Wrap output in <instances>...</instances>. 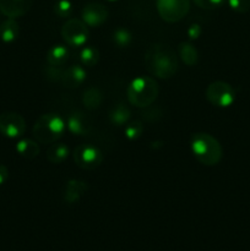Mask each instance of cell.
<instances>
[{
	"label": "cell",
	"mask_w": 250,
	"mask_h": 251,
	"mask_svg": "<svg viewBox=\"0 0 250 251\" xmlns=\"http://www.w3.org/2000/svg\"><path fill=\"white\" fill-rule=\"evenodd\" d=\"M108 9L102 4L98 2H90L85 5L81 11V20L87 25L88 27H100L107 21Z\"/></svg>",
	"instance_id": "obj_10"
},
{
	"label": "cell",
	"mask_w": 250,
	"mask_h": 251,
	"mask_svg": "<svg viewBox=\"0 0 250 251\" xmlns=\"http://www.w3.org/2000/svg\"><path fill=\"white\" fill-rule=\"evenodd\" d=\"M103 102V95L100 88L88 87L82 95V104L86 109L96 110L100 107Z\"/></svg>",
	"instance_id": "obj_19"
},
{
	"label": "cell",
	"mask_w": 250,
	"mask_h": 251,
	"mask_svg": "<svg viewBox=\"0 0 250 251\" xmlns=\"http://www.w3.org/2000/svg\"><path fill=\"white\" fill-rule=\"evenodd\" d=\"M194 4L196 6H199L200 9H205V10H213L220 7L221 5L225 2V0H193Z\"/></svg>",
	"instance_id": "obj_28"
},
{
	"label": "cell",
	"mask_w": 250,
	"mask_h": 251,
	"mask_svg": "<svg viewBox=\"0 0 250 251\" xmlns=\"http://www.w3.org/2000/svg\"><path fill=\"white\" fill-rule=\"evenodd\" d=\"M88 26L80 19H69L61 27V37L70 47H82L87 42Z\"/></svg>",
	"instance_id": "obj_8"
},
{
	"label": "cell",
	"mask_w": 250,
	"mask_h": 251,
	"mask_svg": "<svg viewBox=\"0 0 250 251\" xmlns=\"http://www.w3.org/2000/svg\"><path fill=\"white\" fill-rule=\"evenodd\" d=\"M124 132L129 140H137L144 132V125L140 120H134L125 126Z\"/></svg>",
	"instance_id": "obj_24"
},
{
	"label": "cell",
	"mask_w": 250,
	"mask_h": 251,
	"mask_svg": "<svg viewBox=\"0 0 250 251\" xmlns=\"http://www.w3.org/2000/svg\"><path fill=\"white\" fill-rule=\"evenodd\" d=\"M201 33H202V28H201L200 24H198V22H194V24H191L190 26H189L188 37L190 39H198L199 37L201 36Z\"/></svg>",
	"instance_id": "obj_29"
},
{
	"label": "cell",
	"mask_w": 250,
	"mask_h": 251,
	"mask_svg": "<svg viewBox=\"0 0 250 251\" xmlns=\"http://www.w3.org/2000/svg\"><path fill=\"white\" fill-rule=\"evenodd\" d=\"M69 147L61 142H54L48 147L46 152V157L50 163L60 164L69 157Z\"/></svg>",
	"instance_id": "obj_16"
},
{
	"label": "cell",
	"mask_w": 250,
	"mask_h": 251,
	"mask_svg": "<svg viewBox=\"0 0 250 251\" xmlns=\"http://www.w3.org/2000/svg\"><path fill=\"white\" fill-rule=\"evenodd\" d=\"M86 77H87V73H86L83 66L71 65L69 68L64 69L60 82L68 88H76L85 82Z\"/></svg>",
	"instance_id": "obj_13"
},
{
	"label": "cell",
	"mask_w": 250,
	"mask_h": 251,
	"mask_svg": "<svg viewBox=\"0 0 250 251\" xmlns=\"http://www.w3.org/2000/svg\"><path fill=\"white\" fill-rule=\"evenodd\" d=\"M80 60L85 66H95L100 61V50L96 47L88 46L81 50Z\"/></svg>",
	"instance_id": "obj_22"
},
{
	"label": "cell",
	"mask_w": 250,
	"mask_h": 251,
	"mask_svg": "<svg viewBox=\"0 0 250 251\" xmlns=\"http://www.w3.org/2000/svg\"><path fill=\"white\" fill-rule=\"evenodd\" d=\"M33 0H0V12L9 19H17L31 10Z\"/></svg>",
	"instance_id": "obj_12"
},
{
	"label": "cell",
	"mask_w": 250,
	"mask_h": 251,
	"mask_svg": "<svg viewBox=\"0 0 250 251\" xmlns=\"http://www.w3.org/2000/svg\"><path fill=\"white\" fill-rule=\"evenodd\" d=\"M145 64L150 74L158 78H171L178 71V58L171 47L156 43L145 53Z\"/></svg>",
	"instance_id": "obj_1"
},
{
	"label": "cell",
	"mask_w": 250,
	"mask_h": 251,
	"mask_svg": "<svg viewBox=\"0 0 250 251\" xmlns=\"http://www.w3.org/2000/svg\"><path fill=\"white\" fill-rule=\"evenodd\" d=\"M43 73L47 80L51 81V82H58V81H61V76H63L64 69H61L60 66L49 65L44 69Z\"/></svg>",
	"instance_id": "obj_26"
},
{
	"label": "cell",
	"mask_w": 250,
	"mask_h": 251,
	"mask_svg": "<svg viewBox=\"0 0 250 251\" xmlns=\"http://www.w3.org/2000/svg\"><path fill=\"white\" fill-rule=\"evenodd\" d=\"M9 179V169L4 164H0V185H4Z\"/></svg>",
	"instance_id": "obj_30"
},
{
	"label": "cell",
	"mask_w": 250,
	"mask_h": 251,
	"mask_svg": "<svg viewBox=\"0 0 250 251\" xmlns=\"http://www.w3.org/2000/svg\"><path fill=\"white\" fill-rule=\"evenodd\" d=\"M109 1H115V0H109Z\"/></svg>",
	"instance_id": "obj_31"
},
{
	"label": "cell",
	"mask_w": 250,
	"mask_h": 251,
	"mask_svg": "<svg viewBox=\"0 0 250 251\" xmlns=\"http://www.w3.org/2000/svg\"><path fill=\"white\" fill-rule=\"evenodd\" d=\"M88 185L86 181L80 179H71L66 183L65 193H64V200L68 203H75L87 193Z\"/></svg>",
	"instance_id": "obj_14"
},
{
	"label": "cell",
	"mask_w": 250,
	"mask_h": 251,
	"mask_svg": "<svg viewBox=\"0 0 250 251\" xmlns=\"http://www.w3.org/2000/svg\"><path fill=\"white\" fill-rule=\"evenodd\" d=\"M131 41L132 34L127 28L119 27V28H117L113 32V42H114V44H117V47H119V48H126V47H129Z\"/></svg>",
	"instance_id": "obj_23"
},
{
	"label": "cell",
	"mask_w": 250,
	"mask_h": 251,
	"mask_svg": "<svg viewBox=\"0 0 250 251\" xmlns=\"http://www.w3.org/2000/svg\"><path fill=\"white\" fill-rule=\"evenodd\" d=\"M66 131V122L55 113L39 115L32 129V134L39 144L51 145L58 141Z\"/></svg>",
	"instance_id": "obj_3"
},
{
	"label": "cell",
	"mask_w": 250,
	"mask_h": 251,
	"mask_svg": "<svg viewBox=\"0 0 250 251\" xmlns=\"http://www.w3.org/2000/svg\"><path fill=\"white\" fill-rule=\"evenodd\" d=\"M73 157L76 166L85 171H93V169L98 168L104 158L102 151L91 144L78 145L74 150Z\"/></svg>",
	"instance_id": "obj_7"
},
{
	"label": "cell",
	"mask_w": 250,
	"mask_h": 251,
	"mask_svg": "<svg viewBox=\"0 0 250 251\" xmlns=\"http://www.w3.org/2000/svg\"><path fill=\"white\" fill-rule=\"evenodd\" d=\"M20 26L15 19L7 17L0 24V39L5 43H11L19 37Z\"/></svg>",
	"instance_id": "obj_18"
},
{
	"label": "cell",
	"mask_w": 250,
	"mask_h": 251,
	"mask_svg": "<svg viewBox=\"0 0 250 251\" xmlns=\"http://www.w3.org/2000/svg\"><path fill=\"white\" fill-rule=\"evenodd\" d=\"M69 55H70V51L68 47L64 44H55L47 53V63L48 65L63 66L68 61Z\"/></svg>",
	"instance_id": "obj_15"
},
{
	"label": "cell",
	"mask_w": 250,
	"mask_h": 251,
	"mask_svg": "<svg viewBox=\"0 0 250 251\" xmlns=\"http://www.w3.org/2000/svg\"><path fill=\"white\" fill-rule=\"evenodd\" d=\"M74 6L69 0H59L54 5V12L61 19H68L73 14Z\"/></svg>",
	"instance_id": "obj_25"
},
{
	"label": "cell",
	"mask_w": 250,
	"mask_h": 251,
	"mask_svg": "<svg viewBox=\"0 0 250 251\" xmlns=\"http://www.w3.org/2000/svg\"><path fill=\"white\" fill-rule=\"evenodd\" d=\"M39 142L31 139H22L16 144V152L26 159H34L41 152Z\"/></svg>",
	"instance_id": "obj_17"
},
{
	"label": "cell",
	"mask_w": 250,
	"mask_h": 251,
	"mask_svg": "<svg viewBox=\"0 0 250 251\" xmlns=\"http://www.w3.org/2000/svg\"><path fill=\"white\" fill-rule=\"evenodd\" d=\"M26 131L24 117L16 112H4L0 114V134L9 139H19Z\"/></svg>",
	"instance_id": "obj_9"
},
{
	"label": "cell",
	"mask_w": 250,
	"mask_h": 251,
	"mask_svg": "<svg viewBox=\"0 0 250 251\" xmlns=\"http://www.w3.org/2000/svg\"><path fill=\"white\" fill-rule=\"evenodd\" d=\"M228 4L230 9L239 14H244L250 10V0H228Z\"/></svg>",
	"instance_id": "obj_27"
},
{
	"label": "cell",
	"mask_w": 250,
	"mask_h": 251,
	"mask_svg": "<svg viewBox=\"0 0 250 251\" xmlns=\"http://www.w3.org/2000/svg\"><path fill=\"white\" fill-rule=\"evenodd\" d=\"M178 51L181 61H183L185 65H196V63H198L199 60V53L198 50H196L195 47H194V44H191L190 42H183V43L179 44Z\"/></svg>",
	"instance_id": "obj_21"
},
{
	"label": "cell",
	"mask_w": 250,
	"mask_h": 251,
	"mask_svg": "<svg viewBox=\"0 0 250 251\" xmlns=\"http://www.w3.org/2000/svg\"><path fill=\"white\" fill-rule=\"evenodd\" d=\"M190 150L196 161L207 167L217 166L223 157V150L218 140L207 132L191 135Z\"/></svg>",
	"instance_id": "obj_2"
},
{
	"label": "cell",
	"mask_w": 250,
	"mask_h": 251,
	"mask_svg": "<svg viewBox=\"0 0 250 251\" xmlns=\"http://www.w3.org/2000/svg\"><path fill=\"white\" fill-rule=\"evenodd\" d=\"M158 93V83L153 77L139 76L127 86L126 97L130 104L137 108H147L157 100Z\"/></svg>",
	"instance_id": "obj_4"
},
{
	"label": "cell",
	"mask_w": 250,
	"mask_h": 251,
	"mask_svg": "<svg viewBox=\"0 0 250 251\" xmlns=\"http://www.w3.org/2000/svg\"><path fill=\"white\" fill-rule=\"evenodd\" d=\"M66 129L76 136H86L92 129V120L83 112L76 110L68 117Z\"/></svg>",
	"instance_id": "obj_11"
},
{
	"label": "cell",
	"mask_w": 250,
	"mask_h": 251,
	"mask_svg": "<svg viewBox=\"0 0 250 251\" xmlns=\"http://www.w3.org/2000/svg\"><path fill=\"white\" fill-rule=\"evenodd\" d=\"M130 118H131V112L124 104H117L109 112V120L115 126H123L124 124H127Z\"/></svg>",
	"instance_id": "obj_20"
},
{
	"label": "cell",
	"mask_w": 250,
	"mask_h": 251,
	"mask_svg": "<svg viewBox=\"0 0 250 251\" xmlns=\"http://www.w3.org/2000/svg\"><path fill=\"white\" fill-rule=\"evenodd\" d=\"M157 12L168 24L180 21L190 10V0H156Z\"/></svg>",
	"instance_id": "obj_6"
},
{
	"label": "cell",
	"mask_w": 250,
	"mask_h": 251,
	"mask_svg": "<svg viewBox=\"0 0 250 251\" xmlns=\"http://www.w3.org/2000/svg\"><path fill=\"white\" fill-rule=\"evenodd\" d=\"M206 98L215 107L228 108L234 103L235 90L230 83L225 81H215L206 88Z\"/></svg>",
	"instance_id": "obj_5"
}]
</instances>
